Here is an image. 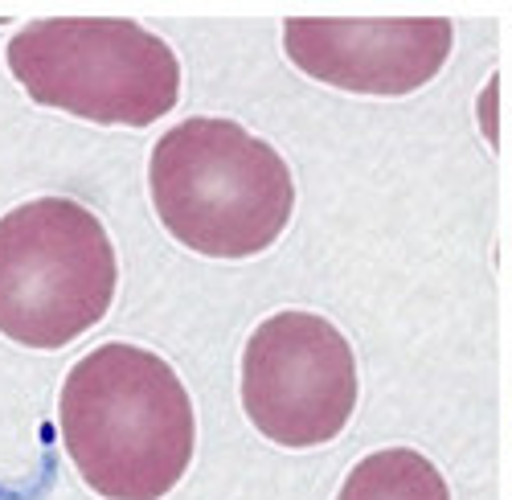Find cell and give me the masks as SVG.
Here are the masks:
<instances>
[{
  "instance_id": "cell-1",
  "label": "cell",
  "mask_w": 512,
  "mask_h": 500,
  "mask_svg": "<svg viewBox=\"0 0 512 500\" xmlns=\"http://www.w3.org/2000/svg\"><path fill=\"white\" fill-rule=\"evenodd\" d=\"M58 427L70 464L107 500H160L189 472L197 423L185 382L140 345H99L62 386Z\"/></svg>"
},
{
  "instance_id": "cell-2",
  "label": "cell",
  "mask_w": 512,
  "mask_h": 500,
  "mask_svg": "<svg viewBox=\"0 0 512 500\" xmlns=\"http://www.w3.org/2000/svg\"><path fill=\"white\" fill-rule=\"evenodd\" d=\"M164 230L205 259H250L287 230L295 185L283 156L234 119H185L148 164Z\"/></svg>"
},
{
  "instance_id": "cell-3",
  "label": "cell",
  "mask_w": 512,
  "mask_h": 500,
  "mask_svg": "<svg viewBox=\"0 0 512 500\" xmlns=\"http://www.w3.org/2000/svg\"><path fill=\"white\" fill-rule=\"evenodd\" d=\"M9 70L41 107L148 128L181 99V62L168 41L123 17H46L9 37Z\"/></svg>"
},
{
  "instance_id": "cell-4",
  "label": "cell",
  "mask_w": 512,
  "mask_h": 500,
  "mask_svg": "<svg viewBox=\"0 0 512 500\" xmlns=\"http://www.w3.org/2000/svg\"><path fill=\"white\" fill-rule=\"evenodd\" d=\"M119 283L103 222L70 197H37L0 218V332L62 349L95 328Z\"/></svg>"
},
{
  "instance_id": "cell-5",
  "label": "cell",
  "mask_w": 512,
  "mask_h": 500,
  "mask_svg": "<svg viewBox=\"0 0 512 500\" xmlns=\"http://www.w3.org/2000/svg\"><path fill=\"white\" fill-rule=\"evenodd\" d=\"M242 406L279 447H320L357 410V357L316 312H275L242 353Z\"/></svg>"
},
{
  "instance_id": "cell-6",
  "label": "cell",
  "mask_w": 512,
  "mask_h": 500,
  "mask_svg": "<svg viewBox=\"0 0 512 500\" xmlns=\"http://www.w3.org/2000/svg\"><path fill=\"white\" fill-rule=\"evenodd\" d=\"M287 58L308 78L353 95H410L426 87L455 46L443 17H291Z\"/></svg>"
},
{
  "instance_id": "cell-7",
  "label": "cell",
  "mask_w": 512,
  "mask_h": 500,
  "mask_svg": "<svg viewBox=\"0 0 512 500\" xmlns=\"http://www.w3.org/2000/svg\"><path fill=\"white\" fill-rule=\"evenodd\" d=\"M336 500H451V492L426 455L410 447H386L365 455L340 484Z\"/></svg>"
}]
</instances>
